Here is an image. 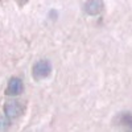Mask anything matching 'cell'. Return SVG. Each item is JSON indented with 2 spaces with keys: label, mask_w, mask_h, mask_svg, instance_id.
Listing matches in <instances>:
<instances>
[{
  "label": "cell",
  "mask_w": 132,
  "mask_h": 132,
  "mask_svg": "<svg viewBox=\"0 0 132 132\" xmlns=\"http://www.w3.org/2000/svg\"><path fill=\"white\" fill-rule=\"evenodd\" d=\"M3 110H4V115L7 118L15 119V118H19L20 115H23V112L25 111V104L19 101H9V102H5Z\"/></svg>",
  "instance_id": "2"
},
{
  "label": "cell",
  "mask_w": 132,
  "mask_h": 132,
  "mask_svg": "<svg viewBox=\"0 0 132 132\" xmlns=\"http://www.w3.org/2000/svg\"><path fill=\"white\" fill-rule=\"evenodd\" d=\"M52 74V63L49 60H40L32 68V77L35 81L45 79Z\"/></svg>",
  "instance_id": "1"
},
{
  "label": "cell",
  "mask_w": 132,
  "mask_h": 132,
  "mask_svg": "<svg viewBox=\"0 0 132 132\" xmlns=\"http://www.w3.org/2000/svg\"><path fill=\"white\" fill-rule=\"evenodd\" d=\"M116 123L122 127H126L128 129H132V114L131 112H123L116 118Z\"/></svg>",
  "instance_id": "5"
},
{
  "label": "cell",
  "mask_w": 132,
  "mask_h": 132,
  "mask_svg": "<svg viewBox=\"0 0 132 132\" xmlns=\"http://www.w3.org/2000/svg\"><path fill=\"white\" fill-rule=\"evenodd\" d=\"M23 91H24V83L21 81V78H19V77H12L8 82V86L5 89V94L11 95V96H16V95H20Z\"/></svg>",
  "instance_id": "3"
},
{
  "label": "cell",
  "mask_w": 132,
  "mask_h": 132,
  "mask_svg": "<svg viewBox=\"0 0 132 132\" xmlns=\"http://www.w3.org/2000/svg\"><path fill=\"white\" fill-rule=\"evenodd\" d=\"M104 8V3L103 0H87L83 5V9L87 15L90 16H95V15H99L103 11Z\"/></svg>",
  "instance_id": "4"
},
{
  "label": "cell",
  "mask_w": 132,
  "mask_h": 132,
  "mask_svg": "<svg viewBox=\"0 0 132 132\" xmlns=\"http://www.w3.org/2000/svg\"><path fill=\"white\" fill-rule=\"evenodd\" d=\"M16 2H17V4H19L20 7H24V5L29 2V0H16Z\"/></svg>",
  "instance_id": "6"
}]
</instances>
